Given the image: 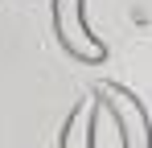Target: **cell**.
<instances>
[{"instance_id": "1", "label": "cell", "mask_w": 152, "mask_h": 148, "mask_svg": "<svg viewBox=\"0 0 152 148\" xmlns=\"http://www.w3.org/2000/svg\"><path fill=\"white\" fill-rule=\"evenodd\" d=\"M50 25L62 53H70L82 66H103L107 62V45L99 33H91L86 25V0H53L50 4Z\"/></svg>"}, {"instance_id": "2", "label": "cell", "mask_w": 152, "mask_h": 148, "mask_svg": "<svg viewBox=\"0 0 152 148\" xmlns=\"http://www.w3.org/2000/svg\"><path fill=\"white\" fill-rule=\"evenodd\" d=\"M95 99L107 107V115L115 123V136H119V148H152V115L148 107L136 99V91H127L124 82H99L95 86Z\"/></svg>"}, {"instance_id": "3", "label": "cell", "mask_w": 152, "mask_h": 148, "mask_svg": "<svg viewBox=\"0 0 152 148\" xmlns=\"http://www.w3.org/2000/svg\"><path fill=\"white\" fill-rule=\"evenodd\" d=\"M91 111H95V95H91V99H78V107L70 111V119L62 123V136H58L62 148H95V136H91Z\"/></svg>"}]
</instances>
